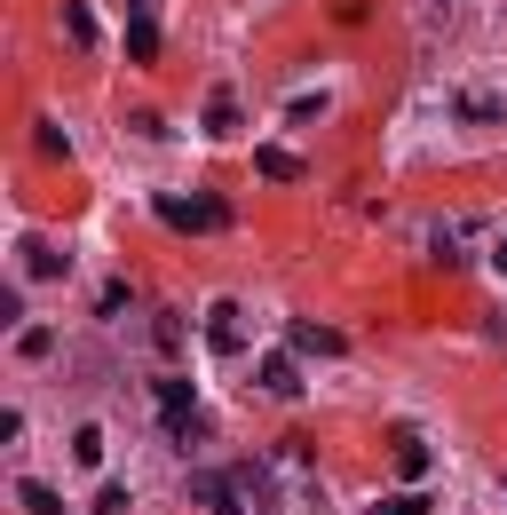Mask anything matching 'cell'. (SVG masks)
<instances>
[{"label": "cell", "mask_w": 507, "mask_h": 515, "mask_svg": "<svg viewBox=\"0 0 507 515\" xmlns=\"http://www.w3.org/2000/svg\"><path fill=\"white\" fill-rule=\"evenodd\" d=\"M262 397H302V373H294V357H262Z\"/></svg>", "instance_id": "6"}, {"label": "cell", "mask_w": 507, "mask_h": 515, "mask_svg": "<svg viewBox=\"0 0 507 515\" xmlns=\"http://www.w3.org/2000/svg\"><path fill=\"white\" fill-rule=\"evenodd\" d=\"M492 270H500V278H507V238H500V254H492Z\"/></svg>", "instance_id": "16"}, {"label": "cell", "mask_w": 507, "mask_h": 515, "mask_svg": "<svg viewBox=\"0 0 507 515\" xmlns=\"http://www.w3.org/2000/svg\"><path fill=\"white\" fill-rule=\"evenodd\" d=\"M397 468H405V476H428V452H420L412 436H405V444H397Z\"/></svg>", "instance_id": "14"}, {"label": "cell", "mask_w": 507, "mask_h": 515, "mask_svg": "<svg viewBox=\"0 0 507 515\" xmlns=\"http://www.w3.org/2000/svg\"><path fill=\"white\" fill-rule=\"evenodd\" d=\"M206 341H214V349H238V341H246V309L214 302V309H206Z\"/></svg>", "instance_id": "4"}, {"label": "cell", "mask_w": 507, "mask_h": 515, "mask_svg": "<svg viewBox=\"0 0 507 515\" xmlns=\"http://www.w3.org/2000/svg\"><path fill=\"white\" fill-rule=\"evenodd\" d=\"M159 412H167V436H183V444H199V397H191V381H175V373H167V381H159Z\"/></svg>", "instance_id": "1"}, {"label": "cell", "mask_w": 507, "mask_h": 515, "mask_svg": "<svg viewBox=\"0 0 507 515\" xmlns=\"http://www.w3.org/2000/svg\"><path fill=\"white\" fill-rule=\"evenodd\" d=\"M230 119H238V103H230V96L206 103V127H214V135H230Z\"/></svg>", "instance_id": "13"}, {"label": "cell", "mask_w": 507, "mask_h": 515, "mask_svg": "<svg viewBox=\"0 0 507 515\" xmlns=\"http://www.w3.org/2000/svg\"><path fill=\"white\" fill-rule=\"evenodd\" d=\"M64 32H72V40H80V48H88V40H96V16H88V8H80V0H72V8H64Z\"/></svg>", "instance_id": "10"}, {"label": "cell", "mask_w": 507, "mask_h": 515, "mask_svg": "<svg viewBox=\"0 0 507 515\" xmlns=\"http://www.w3.org/2000/svg\"><path fill=\"white\" fill-rule=\"evenodd\" d=\"M127 56H135V64H151V56H159V16H151L143 0H135V16H127Z\"/></svg>", "instance_id": "5"}, {"label": "cell", "mask_w": 507, "mask_h": 515, "mask_svg": "<svg viewBox=\"0 0 507 515\" xmlns=\"http://www.w3.org/2000/svg\"><path fill=\"white\" fill-rule=\"evenodd\" d=\"M72 460L96 468V460H103V428H80V436H72Z\"/></svg>", "instance_id": "9"}, {"label": "cell", "mask_w": 507, "mask_h": 515, "mask_svg": "<svg viewBox=\"0 0 507 515\" xmlns=\"http://www.w3.org/2000/svg\"><path fill=\"white\" fill-rule=\"evenodd\" d=\"M96 515H127V484H103V492H96Z\"/></svg>", "instance_id": "15"}, {"label": "cell", "mask_w": 507, "mask_h": 515, "mask_svg": "<svg viewBox=\"0 0 507 515\" xmlns=\"http://www.w3.org/2000/svg\"><path fill=\"white\" fill-rule=\"evenodd\" d=\"M159 222H175V230H222V222H230V206L222 199H159Z\"/></svg>", "instance_id": "2"}, {"label": "cell", "mask_w": 507, "mask_h": 515, "mask_svg": "<svg viewBox=\"0 0 507 515\" xmlns=\"http://www.w3.org/2000/svg\"><path fill=\"white\" fill-rule=\"evenodd\" d=\"M294 349H309V357H317V349H325V357H341V333H333V325H294Z\"/></svg>", "instance_id": "8"}, {"label": "cell", "mask_w": 507, "mask_h": 515, "mask_svg": "<svg viewBox=\"0 0 507 515\" xmlns=\"http://www.w3.org/2000/svg\"><path fill=\"white\" fill-rule=\"evenodd\" d=\"M262 175H278V183H294V175H302V159H294V151H262Z\"/></svg>", "instance_id": "11"}, {"label": "cell", "mask_w": 507, "mask_h": 515, "mask_svg": "<svg viewBox=\"0 0 507 515\" xmlns=\"http://www.w3.org/2000/svg\"><path fill=\"white\" fill-rule=\"evenodd\" d=\"M191 500H199L206 515H238V484H230V476H214V468H206V476H191Z\"/></svg>", "instance_id": "3"}, {"label": "cell", "mask_w": 507, "mask_h": 515, "mask_svg": "<svg viewBox=\"0 0 507 515\" xmlns=\"http://www.w3.org/2000/svg\"><path fill=\"white\" fill-rule=\"evenodd\" d=\"M16 508H24V515H64V500H56L40 476H24V484H16Z\"/></svg>", "instance_id": "7"}, {"label": "cell", "mask_w": 507, "mask_h": 515, "mask_svg": "<svg viewBox=\"0 0 507 515\" xmlns=\"http://www.w3.org/2000/svg\"><path fill=\"white\" fill-rule=\"evenodd\" d=\"M32 278H64V254L56 246H32Z\"/></svg>", "instance_id": "12"}]
</instances>
